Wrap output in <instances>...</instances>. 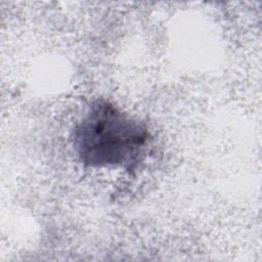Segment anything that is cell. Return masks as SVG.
I'll return each instance as SVG.
<instances>
[{"label":"cell","instance_id":"6da1fadb","mask_svg":"<svg viewBox=\"0 0 262 262\" xmlns=\"http://www.w3.org/2000/svg\"><path fill=\"white\" fill-rule=\"evenodd\" d=\"M147 128L108 101L96 100L77 123L73 146L82 163L91 167H126L141 155Z\"/></svg>","mask_w":262,"mask_h":262}]
</instances>
